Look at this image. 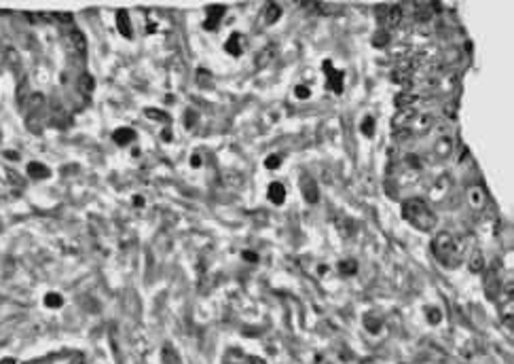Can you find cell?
Wrapping results in <instances>:
<instances>
[{
    "label": "cell",
    "instance_id": "7a4b0ae2",
    "mask_svg": "<svg viewBox=\"0 0 514 364\" xmlns=\"http://www.w3.org/2000/svg\"><path fill=\"white\" fill-rule=\"evenodd\" d=\"M434 254L436 259L445 265V267H455V265L462 261V254H459V246L455 244V239L449 233H440L434 239Z\"/></svg>",
    "mask_w": 514,
    "mask_h": 364
},
{
    "label": "cell",
    "instance_id": "3957f363",
    "mask_svg": "<svg viewBox=\"0 0 514 364\" xmlns=\"http://www.w3.org/2000/svg\"><path fill=\"white\" fill-rule=\"evenodd\" d=\"M324 68L328 70V72H330V76H328V83L332 85V89H334L336 93H341V91H343V81H341V74H339V72H334V70H332V66H330V61H326V64H324Z\"/></svg>",
    "mask_w": 514,
    "mask_h": 364
},
{
    "label": "cell",
    "instance_id": "277c9868",
    "mask_svg": "<svg viewBox=\"0 0 514 364\" xmlns=\"http://www.w3.org/2000/svg\"><path fill=\"white\" fill-rule=\"evenodd\" d=\"M269 193H271V199H275L277 203L283 201V186H281V184H273Z\"/></svg>",
    "mask_w": 514,
    "mask_h": 364
},
{
    "label": "cell",
    "instance_id": "6da1fadb",
    "mask_svg": "<svg viewBox=\"0 0 514 364\" xmlns=\"http://www.w3.org/2000/svg\"><path fill=\"white\" fill-rule=\"evenodd\" d=\"M402 214H404L406 223L413 225L415 229H419V231H430V229L436 227V216H434V212L430 210L428 203L421 201V199L404 201Z\"/></svg>",
    "mask_w": 514,
    "mask_h": 364
}]
</instances>
